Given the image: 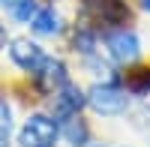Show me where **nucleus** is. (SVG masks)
<instances>
[{
  "instance_id": "20e7f679",
  "label": "nucleus",
  "mask_w": 150,
  "mask_h": 147,
  "mask_svg": "<svg viewBox=\"0 0 150 147\" xmlns=\"http://www.w3.org/2000/svg\"><path fill=\"white\" fill-rule=\"evenodd\" d=\"M9 57H12V63H15L18 69L30 72V75H36V72L45 66V60H48L45 48L36 45L33 39H27V36H18V39L9 42Z\"/></svg>"
},
{
  "instance_id": "9b49d317",
  "label": "nucleus",
  "mask_w": 150,
  "mask_h": 147,
  "mask_svg": "<svg viewBox=\"0 0 150 147\" xmlns=\"http://www.w3.org/2000/svg\"><path fill=\"white\" fill-rule=\"evenodd\" d=\"M75 51H81L84 57H93V51H96V33L93 30H75Z\"/></svg>"
},
{
  "instance_id": "f03ea898",
  "label": "nucleus",
  "mask_w": 150,
  "mask_h": 147,
  "mask_svg": "<svg viewBox=\"0 0 150 147\" xmlns=\"http://www.w3.org/2000/svg\"><path fill=\"white\" fill-rule=\"evenodd\" d=\"M126 102H129V96L123 93L117 84H93V87L87 90V105H90L96 114H102V117L123 114L126 111Z\"/></svg>"
},
{
  "instance_id": "f257e3e1",
  "label": "nucleus",
  "mask_w": 150,
  "mask_h": 147,
  "mask_svg": "<svg viewBox=\"0 0 150 147\" xmlns=\"http://www.w3.org/2000/svg\"><path fill=\"white\" fill-rule=\"evenodd\" d=\"M60 138V123L48 114H30L18 132L21 147H57Z\"/></svg>"
},
{
  "instance_id": "f8f14e48",
  "label": "nucleus",
  "mask_w": 150,
  "mask_h": 147,
  "mask_svg": "<svg viewBox=\"0 0 150 147\" xmlns=\"http://www.w3.org/2000/svg\"><path fill=\"white\" fill-rule=\"evenodd\" d=\"M6 45V30H3V24H0V48Z\"/></svg>"
},
{
  "instance_id": "ddd939ff",
  "label": "nucleus",
  "mask_w": 150,
  "mask_h": 147,
  "mask_svg": "<svg viewBox=\"0 0 150 147\" xmlns=\"http://www.w3.org/2000/svg\"><path fill=\"white\" fill-rule=\"evenodd\" d=\"M141 6H144V9H147V12H150V0H141Z\"/></svg>"
},
{
  "instance_id": "9d476101",
  "label": "nucleus",
  "mask_w": 150,
  "mask_h": 147,
  "mask_svg": "<svg viewBox=\"0 0 150 147\" xmlns=\"http://www.w3.org/2000/svg\"><path fill=\"white\" fill-rule=\"evenodd\" d=\"M9 138H12V108L0 96V147H9Z\"/></svg>"
},
{
  "instance_id": "0eeeda50",
  "label": "nucleus",
  "mask_w": 150,
  "mask_h": 147,
  "mask_svg": "<svg viewBox=\"0 0 150 147\" xmlns=\"http://www.w3.org/2000/svg\"><path fill=\"white\" fill-rule=\"evenodd\" d=\"M60 135L66 138L69 147H87L90 144V126L75 114V117H66L63 123H60Z\"/></svg>"
},
{
  "instance_id": "423d86ee",
  "label": "nucleus",
  "mask_w": 150,
  "mask_h": 147,
  "mask_svg": "<svg viewBox=\"0 0 150 147\" xmlns=\"http://www.w3.org/2000/svg\"><path fill=\"white\" fill-rule=\"evenodd\" d=\"M33 78H36V84H39L45 93H54V90H60V87L69 81V72H66V66H63V60L48 57V60H45V66L36 72Z\"/></svg>"
},
{
  "instance_id": "39448f33",
  "label": "nucleus",
  "mask_w": 150,
  "mask_h": 147,
  "mask_svg": "<svg viewBox=\"0 0 150 147\" xmlns=\"http://www.w3.org/2000/svg\"><path fill=\"white\" fill-rule=\"evenodd\" d=\"M51 96H54L51 108H54V117H57V120L75 117V114H78L81 108L87 105V96L81 93V87H78V84H72V81H66L63 87H60V90H54Z\"/></svg>"
},
{
  "instance_id": "7ed1b4c3",
  "label": "nucleus",
  "mask_w": 150,
  "mask_h": 147,
  "mask_svg": "<svg viewBox=\"0 0 150 147\" xmlns=\"http://www.w3.org/2000/svg\"><path fill=\"white\" fill-rule=\"evenodd\" d=\"M102 42H105V48H108L111 60H114V63H123V66H126V63H135L138 54H141L138 36H135L132 30H126V27L108 30V33L102 36Z\"/></svg>"
},
{
  "instance_id": "6e6552de",
  "label": "nucleus",
  "mask_w": 150,
  "mask_h": 147,
  "mask_svg": "<svg viewBox=\"0 0 150 147\" xmlns=\"http://www.w3.org/2000/svg\"><path fill=\"white\" fill-rule=\"evenodd\" d=\"M30 27L39 36H57L60 33V18H57L54 9H36V15L30 18Z\"/></svg>"
},
{
  "instance_id": "1a4fd4ad",
  "label": "nucleus",
  "mask_w": 150,
  "mask_h": 147,
  "mask_svg": "<svg viewBox=\"0 0 150 147\" xmlns=\"http://www.w3.org/2000/svg\"><path fill=\"white\" fill-rule=\"evenodd\" d=\"M0 6L18 24H30V18L36 15V0H0Z\"/></svg>"
}]
</instances>
